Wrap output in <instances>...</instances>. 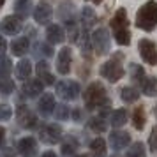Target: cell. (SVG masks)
Returning <instances> with one entry per match:
<instances>
[{
    "label": "cell",
    "instance_id": "10",
    "mask_svg": "<svg viewBox=\"0 0 157 157\" xmlns=\"http://www.w3.org/2000/svg\"><path fill=\"white\" fill-rule=\"evenodd\" d=\"M71 62H72V53L71 48L64 46L62 50L58 51V57H57V71L60 74H67L71 71Z\"/></svg>",
    "mask_w": 157,
    "mask_h": 157
},
{
    "label": "cell",
    "instance_id": "1",
    "mask_svg": "<svg viewBox=\"0 0 157 157\" xmlns=\"http://www.w3.org/2000/svg\"><path fill=\"white\" fill-rule=\"evenodd\" d=\"M109 27L113 30L115 41L120 46H129L131 44V32H129V20H127V11L124 7L117 9V13L113 14Z\"/></svg>",
    "mask_w": 157,
    "mask_h": 157
},
{
    "label": "cell",
    "instance_id": "41",
    "mask_svg": "<svg viewBox=\"0 0 157 157\" xmlns=\"http://www.w3.org/2000/svg\"><path fill=\"white\" fill-rule=\"evenodd\" d=\"M72 117H74V120H76V122H79V120H81V115H79V109H74V111H72Z\"/></svg>",
    "mask_w": 157,
    "mask_h": 157
},
{
    "label": "cell",
    "instance_id": "5",
    "mask_svg": "<svg viewBox=\"0 0 157 157\" xmlns=\"http://www.w3.org/2000/svg\"><path fill=\"white\" fill-rule=\"evenodd\" d=\"M92 46L97 55H106L109 51L111 43H109V34L106 29H95V32L92 34Z\"/></svg>",
    "mask_w": 157,
    "mask_h": 157
},
{
    "label": "cell",
    "instance_id": "13",
    "mask_svg": "<svg viewBox=\"0 0 157 157\" xmlns=\"http://www.w3.org/2000/svg\"><path fill=\"white\" fill-rule=\"evenodd\" d=\"M51 16H53V11H51V7L48 6V4H44V2H41V4L36 7V11H34V20H36L39 25L50 23Z\"/></svg>",
    "mask_w": 157,
    "mask_h": 157
},
{
    "label": "cell",
    "instance_id": "22",
    "mask_svg": "<svg viewBox=\"0 0 157 157\" xmlns=\"http://www.w3.org/2000/svg\"><path fill=\"white\" fill-rule=\"evenodd\" d=\"M120 97H122V101L127 102V104L136 102V101L140 99V90L134 88V86H124L120 90Z\"/></svg>",
    "mask_w": 157,
    "mask_h": 157
},
{
    "label": "cell",
    "instance_id": "33",
    "mask_svg": "<svg viewBox=\"0 0 157 157\" xmlns=\"http://www.w3.org/2000/svg\"><path fill=\"white\" fill-rule=\"evenodd\" d=\"M11 69H13V64L7 57H0V78H9L11 76Z\"/></svg>",
    "mask_w": 157,
    "mask_h": 157
},
{
    "label": "cell",
    "instance_id": "4",
    "mask_svg": "<svg viewBox=\"0 0 157 157\" xmlns=\"http://www.w3.org/2000/svg\"><path fill=\"white\" fill-rule=\"evenodd\" d=\"M122 60H124V55L122 53H115L113 58H109L108 62H104V64L101 65V76L106 78L108 81H111V83L122 79L124 74H125L124 65H122Z\"/></svg>",
    "mask_w": 157,
    "mask_h": 157
},
{
    "label": "cell",
    "instance_id": "25",
    "mask_svg": "<svg viewBox=\"0 0 157 157\" xmlns=\"http://www.w3.org/2000/svg\"><path fill=\"white\" fill-rule=\"evenodd\" d=\"M88 127H90V131H94V132L101 134V132H106L108 124H106V120H104V117H102V115H99V117H94V118H90V120H88Z\"/></svg>",
    "mask_w": 157,
    "mask_h": 157
},
{
    "label": "cell",
    "instance_id": "47",
    "mask_svg": "<svg viewBox=\"0 0 157 157\" xmlns=\"http://www.w3.org/2000/svg\"><path fill=\"white\" fill-rule=\"evenodd\" d=\"M113 157H117V155H113Z\"/></svg>",
    "mask_w": 157,
    "mask_h": 157
},
{
    "label": "cell",
    "instance_id": "6",
    "mask_svg": "<svg viewBox=\"0 0 157 157\" xmlns=\"http://www.w3.org/2000/svg\"><path fill=\"white\" fill-rule=\"evenodd\" d=\"M57 95L64 101H74L79 95V85L72 79H64L57 83Z\"/></svg>",
    "mask_w": 157,
    "mask_h": 157
},
{
    "label": "cell",
    "instance_id": "27",
    "mask_svg": "<svg viewBox=\"0 0 157 157\" xmlns=\"http://www.w3.org/2000/svg\"><path fill=\"white\" fill-rule=\"evenodd\" d=\"M78 147H79L78 140H76L74 136H67L64 141H62V154H64V155H72V154L78 150Z\"/></svg>",
    "mask_w": 157,
    "mask_h": 157
},
{
    "label": "cell",
    "instance_id": "8",
    "mask_svg": "<svg viewBox=\"0 0 157 157\" xmlns=\"http://www.w3.org/2000/svg\"><path fill=\"white\" fill-rule=\"evenodd\" d=\"M39 138H41L43 143L53 145V143H57L62 140V127L58 124H46L39 131Z\"/></svg>",
    "mask_w": 157,
    "mask_h": 157
},
{
    "label": "cell",
    "instance_id": "39",
    "mask_svg": "<svg viewBox=\"0 0 157 157\" xmlns=\"http://www.w3.org/2000/svg\"><path fill=\"white\" fill-rule=\"evenodd\" d=\"M6 50H7V43H6V39L0 36V57H4L6 55Z\"/></svg>",
    "mask_w": 157,
    "mask_h": 157
},
{
    "label": "cell",
    "instance_id": "40",
    "mask_svg": "<svg viewBox=\"0 0 157 157\" xmlns=\"http://www.w3.org/2000/svg\"><path fill=\"white\" fill-rule=\"evenodd\" d=\"M4 138H6V129L0 127V147L4 145Z\"/></svg>",
    "mask_w": 157,
    "mask_h": 157
},
{
    "label": "cell",
    "instance_id": "30",
    "mask_svg": "<svg viewBox=\"0 0 157 157\" xmlns=\"http://www.w3.org/2000/svg\"><path fill=\"white\" fill-rule=\"evenodd\" d=\"M30 9H32V2L30 0H16L14 4V13L20 18H27L30 14Z\"/></svg>",
    "mask_w": 157,
    "mask_h": 157
},
{
    "label": "cell",
    "instance_id": "44",
    "mask_svg": "<svg viewBox=\"0 0 157 157\" xmlns=\"http://www.w3.org/2000/svg\"><path fill=\"white\" fill-rule=\"evenodd\" d=\"M154 115H155V117H157V104H155V106H154Z\"/></svg>",
    "mask_w": 157,
    "mask_h": 157
},
{
    "label": "cell",
    "instance_id": "11",
    "mask_svg": "<svg viewBox=\"0 0 157 157\" xmlns=\"http://www.w3.org/2000/svg\"><path fill=\"white\" fill-rule=\"evenodd\" d=\"M0 30L7 36H16L21 30V20L20 16H7L0 21Z\"/></svg>",
    "mask_w": 157,
    "mask_h": 157
},
{
    "label": "cell",
    "instance_id": "20",
    "mask_svg": "<svg viewBox=\"0 0 157 157\" xmlns=\"http://www.w3.org/2000/svg\"><path fill=\"white\" fill-rule=\"evenodd\" d=\"M30 74H32V64H30V60H27V58L20 60L18 65H16V78L25 81V79L30 78Z\"/></svg>",
    "mask_w": 157,
    "mask_h": 157
},
{
    "label": "cell",
    "instance_id": "3",
    "mask_svg": "<svg viewBox=\"0 0 157 157\" xmlns=\"http://www.w3.org/2000/svg\"><path fill=\"white\" fill-rule=\"evenodd\" d=\"M83 101H85V106L88 109H97V108H108L109 101H108V94L106 88L101 85L99 81H94L85 88L83 94Z\"/></svg>",
    "mask_w": 157,
    "mask_h": 157
},
{
    "label": "cell",
    "instance_id": "28",
    "mask_svg": "<svg viewBox=\"0 0 157 157\" xmlns=\"http://www.w3.org/2000/svg\"><path fill=\"white\" fill-rule=\"evenodd\" d=\"M129 74H131V79L138 83V85H141L143 81H145V69H143L140 64H131L129 65Z\"/></svg>",
    "mask_w": 157,
    "mask_h": 157
},
{
    "label": "cell",
    "instance_id": "12",
    "mask_svg": "<svg viewBox=\"0 0 157 157\" xmlns=\"http://www.w3.org/2000/svg\"><path fill=\"white\" fill-rule=\"evenodd\" d=\"M131 143V136L125 131H113L109 134V145L113 150H124Z\"/></svg>",
    "mask_w": 157,
    "mask_h": 157
},
{
    "label": "cell",
    "instance_id": "16",
    "mask_svg": "<svg viewBox=\"0 0 157 157\" xmlns=\"http://www.w3.org/2000/svg\"><path fill=\"white\" fill-rule=\"evenodd\" d=\"M36 71H37L39 79L43 81L44 85H53V83H55V78H53V74L50 72V65H48V62H44V60L37 62Z\"/></svg>",
    "mask_w": 157,
    "mask_h": 157
},
{
    "label": "cell",
    "instance_id": "46",
    "mask_svg": "<svg viewBox=\"0 0 157 157\" xmlns=\"http://www.w3.org/2000/svg\"><path fill=\"white\" fill-rule=\"evenodd\" d=\"M74 157H88V155H83V154H81V155H74Z\"/></svg>",
    "mask_w": 157,
    "mask_h": 157
},
{
    "label": "cell",
    "instance_id": "35",
    "mask_svg": "<svg viewBox=\"0 0 157 157\" xmlns=\"http://www.w3.org/2000/svg\"><path fill=\"white\" fill-rule=\"evenodd\" d=\"M148 147L154 154H157V125L152 129V132H150V136H148Z\"/></svg>",
    "mask_w": 157,
    "mask_h": 157
},
{
    "label": "cell",
    "instance_id": "14",
    "mask_svg": "<svg viewBox=\"0 0 157 157\" xmlns=\"http://www.w3.org/2000/svg\"><path fill=\"white\" fill-rule=\"evenodd\" d=\"M46 39L50 44H60L64 43L65 39V34H64V29L60 25H50L46 29Z\"/></svg>",
    "mask_w": 157,
    "mask_h": 157
},
{
    "label": "cell",
    "instance_id": "26",
    "mask_svg": "<svg viewBox=\"0 0 157 157\" xmlns=\"http://www.w3.org/2000/svg\"><path fill=\"white\" fill-rule=\"evenodd\" d=\"M81 21H83L85 30L90 29V27H94V25L97 23V16H95V13H94L92 7H83V11H81Z\"/></svg>",
    "mask_w": 157,
    "mask_h": 157
},
{
    "label": "cell",
    "instance_id": "38",
    "mask_svg": "<svg viewBox=\"0 0 157 157\" xmlns=\"http://www.w3.org/2000/svg\"><path fill=\"white\" fill-rule=\"evenodd\" d=\"M37 51H41V53L48 55V57H51V55H53V50H51L48 44H37Z\"/></svg>",
    "mask_w": 157,
    "mask_h": 157
},
{
    "label": "cell",
    "instance_id": "24",
    "mask_svg": "<svg viewBox=\"0 0 157 157\" xmlns=\"http://www.w3.org/2000/svg\"><path fill=\"white\" fill-rule=\"evenodd\" d=\"M90 150H92V155L94 157H106V141L102 138H95L92 143H90Z\"/></svg>",
    "mask_w": 157,
    "mask_h": 157
},
{
    "label": "cell",
    "instance_id": "15",
    "mask_svg": "<svg viewBox=\"0 0 157 157\" xmlns=\"http://www.w3.org/2000/svg\"><path fill=\"white\" fill-rule=\"evenodd\" d=\"M43 88H44V83L39 78L29 79V81H25V85H23V94L29 95V97H37L39 94H43Z\"/></svg>",
    "mask_w": 157,
    "mask_h": 157
},
{
    "label": "cell",
    "instance_id": "21",
    "mask_svg": "<svg viewBox=\"0 0 157 157\" xmlns=\"http://www.w3.org/2000/svg\"><path fill=\"white\" fill-rule=\"evenodd\" d=\"M141 92L147 97H155L157 95V78L155 76L145 78V81L141 83Z\"/></svg>",
    "mask_w": 157,
    "mask_h": 157
},
{
    "label": "cell",
    "instance_id": "9",
    "mask_svg": "<svg viewBox=\"0 0 157 157\" xmlns=\"http://www.w3.org/2000/svg\"><path fill=\"white\" fill-rule=\"evenodd\" d=\"M16 118H18V124L25 129H32L37 125V118L36 115L30 111L27 106H20L18 111H16Z\"/></svg>",
    "mask_w": 157,
    "mask_h": 157
},
{
    "label": "cell",
    "instance_id": "45",
    "mask_svg": "<svg viewBox=\"0 0 157 157\" xmlns=\"http://www.w3.org/2000/svg\"><path fill=\"white\" fill-rule=\"evenodd\" d=\"M4 2H6V0H0V7H2V6H4Z\"/></svg>",
    "mask_w": 157,
    "mask_h": 157
},
{
    "label": "cell",
    "instance_id": "32",
    "mask_svg": "<svg viewBox=\"0 0 157 157\" xmlns=\"http://www.w3.org/2000/svg\"><path fill=\"white\" fill-rule=\"evenodd\" d=\"M79 48H81V53L83 55H90V50H92V37L88 39V34H86V30H83V34H81V39H79Z\"/></svg>",
    "mask_w": 157,
    "mask_h": 157
},
{
    "label": "cell",
    "instance_id": "34",
    "mask_svg": "<svg viewBox=\"0 0 157 157\" xmlns=\"http://www.w3.org/2000/svg\"><path fill=\"white\" fill-rule=\"evenodd\" d=\"M55 115H57L58 120H67L69 115H71V111H69V108L65 106V104H58V106L55 108Z\"/></svg>",
    "mask_w": 157,
    "mask_h": 157
},
{
    "label": "cell",
    "instance_id": "36",
    "mask_svg": "<svg viewBox=\"0 0 157 157\" xmlns=\"http://www.w3.org/2000/svg\"><path fill=\"white\" fill-rule=\"evenodd\" d=\"M0 90H2L4 94H9V92H13V90H14V83H13L11 79L4 78L2 81H0Z\"/></svg>",
    "mask_w": 157,
    "mask_h": 157
},
{
    "label": "cell",
    "instance_id": "2",
    "mask_svg": "<svg viewBox=\"0 0 157 157\" xmlns=\"http://www.w3.org/2000/svg\"><path fill=\"white\" fill-rule=\"evenodd\" d=\"M134 25L136 29L145 30V32H152L157 27V2L155 0H148L138 9Z\"/></svg>",
    "mask_w": 157,
    "mask_h": 157
},
{
    "label": "cell",
    "instance_id": "31",
    "mask_svg": "<svg viewBox=\"0 0 157 157\" xmlns=\"http://www.w3.org/2000/svg\"><path fill=\"white\" fill-rule=\"evenodd\" d=\"M127 157H147V150H145V145L141 141L132 143L127 150Z\"/></svg>",
    "mask_w": 157,
    "mask_h": 157
},
{
    "label": "cell",
    "instance_id": "18",
    "mask_svg": "<svg viewBox=\"0 0 157 157\" xmlns=\"http://www.w3.org/2000/svg\"><path fill=\"white\" fill-rule=\"evenodd\" d=\"M30 48V43L27 37H20V39H16L11 43V53L16 55V57H23Z\"/></svg>",
    "mask_w": 157,
    "mask_h": 157
},
{
    "label": "cell",
    "instance_id": "37",
    "mask_svg": "<svg viewBox=\"0 0 157 157\" xmlns=\"http://www.w3.org/2000/svg\"><path fill=\"white\" fill-rule=\"evenodd\" d=\"M13 115V109L9 104H0V120H9Z\"/></svg>",
    "mask_w": 157,
    "mask_h": 157
},
{
    "label": "cell",
    "instance_id": "29",
    "mask_svg": "<svg viewBox=\"0 0 157 157\" xmlns=\"http://www.w3.org/2000/svg\"><path fill=\"white\" fill-rule=\"evenodd\" d=\"M145 124H147L145 109H143V106H138V108L134 109V113H132V125H134V129L141 131V129L145 127Z\"/></svg>",
    "mask_w": 157,
    "mask_h": 157
},
{
    "label": "cell",
    "instance_id": "23",
    "mask_svg": "<svg viewBox=\"0 0 157 157\" xmlns=\"http://www.w3.org/2000/svg\"><path fill=\"white\" fill-rule=\"evenodd\" d=\"M109 122H111V125H113V127H122V125L127 122V111H125L124 108H118V109L111 111Z\"/></svg>",
    "mask_w": 157,
    "mask_h": 157
},
{
    "label": "cell",
    "instance_id": "19",
    "mask_svg": "<svg viewBox=\"0 0 157 157\" xmlns=\"http://www.w3.org/2000/svg\"><path fill=\"white\" fill-rule=\"evenodd\" d=\"M37 148V143L34 138H30V136H27V138H21L20 141H18V152H21L23 155H32L34 152H36Z\"/></svg>",
    "mask_w": 157,
    "mask_h": 157
},
{
    "label": "cell",
    "instance_id": "17",
    "mask_svg": "<svg viewBox=\"0 0 157 157\" xmlns=\"http://www.w3.org/2000/svg\"><path fill=\"white\" fill-rule=\"evenodd\" d=\"M37 108H39V111H41L43 115H51L53 111H55V108H57L55 97H53L51 94H43V97L39 99Z\"/></svg>",
    "mask_w": 157,
    "mask_h": 157
},
{
    "label": "cell",
    "instance_id": "42",
    "mask_svg": "<svg viewBox=\"0 0 157 157\" xmlns=\"http://www.w3.org/2000/svg\"><path fill=\"white\" fill-rule=\"evenodd\" d=\"M41 157H57V154H55V152H51V150H48V152H44Z\"/></svg>",
    "mask_w": 157,
    "mask_h": 157
},
{
    "label": "cell",
    "instance_id": "7",
    "mask_svg": "<svg viewBox=\"0 0 157 157\" xmlns=\"http://www.w3.org/2000/svg\"><path fill=\"white\" fill-rule=\"evenodd\" d=\"M138 51L148 65H157V46L150 39H141L138 43Z\"/></svg>",
    "mask_w": 157,
    "mask_h": 157
},
{
    "label": "cell",
    "instance_id": "43",
    "mask_svg": "<svg viewBox=\"0 0 157 157\" xmlns=\"http://www.w3.org/2000/svg\"><path fill=\"white\" fill-rule=\"evenodd\" d=\"M90 2H94V4H101L102 0H90Z\"/></svg>",
    "mask_w": 157,
    "mask_h": 157
}]
</instances>
